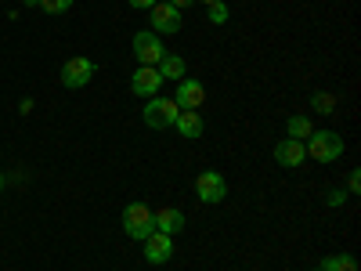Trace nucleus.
<instances>
[{
    "label": "nucleus",
    "instance_id": "f03ea898",
    "mask_svg": "<svg viewBox=\"0 0 361 271\" xmlns=\"http://www.w3.org/2000/svg\"><path fill=\"white\" fill-rule=\"evenodd\" d=\"M304 148H307V156L318 159V163H336L343 156L347 145H343V138L336 131H311V138L304 141Z\"/></svg>",
    "mask_w": 361,
    "mask_h": 271
},
{
    "label": "nucleus",
    "instance_id": "0eeeda50",
    "mask_svg": "<svg viewBox=\"0 0 361 271\" xmlns=\"http://www.w3.org/2000/svg\"><path fill=\"white\" fill-rule=\"evenodd\" d=\"M148 15H152V33L156 37H163V33L173 37V33H180V25H185V22H180V11L163 4V0H156V4L148 8Z\"/></svg>",
    "mask_w": 361,
    "mask_h": 271
},
{
    "label": "nucleus",
    "instance_id": "5701e85b",
    "mask_svg": "<svg viewBox=\"0 0 361 271\" xmlns=\"http://www.w3.org/2000/svg\"><path fill=\"white\" fill-rule=\"evenodd\" d=\"M166 4H170V8H177V11H185V8H192V4H195V0H166Z\"/></svg>",
    "mask_w": 361,
    "mask_h": 271
},
{
    "label": "nucleus",
    "instance_id": "f3484780",
    "mask_svg": "<svg viewBox=\"0 0 361 271\" xmlns=\"http://www.w3.org/2000/svg\"><path fill=\"white\" fill-rule=\"evenodd\" d=\"M336 95H329V90H314V95H311V109L314 112H322V116H333L336 112Z\"/></svg>",
    "mask_w": 361,
    "mask_h": 271
},
{
    "label": "nucleus",
    "instance_id": "393cba45",
    "mask_svg": "<svg viewBox=\"0 0 361 271\" xmlns=\"http://www.w3.org/2000/svg\"><path fill=\"white\" fill-rule=\"evenodd\" d=\"M202 4H217V0H202Z\"/></svg>",
    "mask_w": 361,
    "mask_h": 271
},
{
    "label": "nucleus",
    "instance_id": "b1692460",
    "mask_svg": "<svg viewBox=\"0 0 361 271\" xmlns=\"http://www.w3.org/2000/svg\"><path fill=\"white\" fill-rule=\"evenodd\" d=\"M22 4H25V8H40V0H22Z\"/></svg>",
    "mask_w": 361,
    "mask_h": 271
},
{
    "label": "nucleus",
    "instance_id": "423d86ee",
    "mask_svg": "<svg viewBox=\"0 0 361 271\" xmlns=\"http://www.w3.org/2000/svg\"><path fill=\"white\" fill-rule=\"evenodd\" d=\"M130 47H134L137 66H159V58L166 54V51H163V40L152 33V29H141V33H134Z\"/></svg>",
    "mask_w": 361,
    "mask_h": 271
},
{
    "label": "nucleus",
    "instance_id": "4468645a",
    "mask_svg": "<svg viewBox=\"0 0 361 271\" xmlns=\"http://www.w3.org/2000/svg\"><path fill=\"white\" fill-rule=\"evenodd\" d=\"M156 69H159L163 80H185V76H188V62H185L180 54H163Z\"/></svg>",
    "mask_w": 361,
    "mask_h": 271
},
{
    "label": "nucleus",
    "instance_id": "a211bd4d",
    "mask_svg": "<svg viewBox=\"0 0 361 271\" xmlns=\"http://www.w3.org/2000/svg\"><path fill=\"white\" fill-rule=\"evenodd\" d=\"M206 18L214 22V25H224V22L231 18V11H228L224 0H217V4H206Z\"/></svg>",
    "mask_w": 361,
    "mask_h": 271
},
{
    "label": "nucleus",
    "instance_id": "dca6fc26",
    "mask_svg": "<svg viewBox=\"0 0 361 271\" xmlns=\"http://www.w3.org/2000/svg\"><path fill=\"white\" fill-rule=\"evenodd\" d=\"M318 267L322 271H357V260L350 253H329V257H322Z\"/></svg>",
    "mask_w": 361,
    "mask_h": 271
},
{
    "label": "nucleus",
    "instance_id": "20e7f679",
    "mask_svg": "<svg viewBox=\"0 0 361 271\" xmlns=\"http://www.w3.org/2000/svg\"><path fill=\"white\" fill-rule=\"evenodd\" d=\"M195 195H199V203H206V206L224 203V195H228L224 174H221V170H202V174L195 177Z\"/></svg>",
    "mask_w": 361,
    "mask_h": 271
},
{
    "label": "nucleus",
    "instance_id": "6ab92c4d",
    "mask_svg": "<svg viewBox=\"0 0 361 271\" xmlns=\"http://www.w3.org/2000/svg\"><path fill=\"white\" fill-rule=\"evenodd\" d=\"M40 8H44L47 15H66V11L73 8V0H40Z\"/></svg>",
    "mask_w": 361,
    "mask_h": 271
},
{
    "label": "nucleus",
    "instance_id": "2eb2a0df",
    "mask_svg": "<svg viewBox=\"0 0 361 271\" xmlns=\"http://www.w3.org/2000/svg\"><path fill=\"white\" fill-rule=\"evenodd\" d=\"M311 131H314V124H311L307 116H289V119H286V138L307 141V138H311Z\"/></svg>",
    "mask_w": 361,
    "mask_h": 271
},
{
    "label": "nucleus",
    "instance_id": "39448f33",
    "mask_svg": "<svg viewBox=\"0 0 361 271\" xmlns=\"http://www.w3.org/2000/svg\"><path fill=\"white\" fill-rule=\"evenodd\" d=\"M94 73H98V66L90 62V58H83V54H76V58H69V62L62 66V87L66 90H80V87H87L90 80H94Z\"/></svg>",
    "mask_w": 361,
    "mask_h": 271
},
{
    "label": "nucleus",
    "instance_id": "4be33fe9",
    "mask_svg": "<svg viewBox=\"0 0 361 271\" xmlns=\"http://www.w3.org/2000/svg\"><path fill=\"white\" fill-rule=\"evenodd\" d=\"M127 4H130L134 11H148V8H152V4H156V0H127Z\"/></svg>",
    "mask_w": 361,
    "mask_h": 271
},
{
    "label": "nucleus",
    "instance_id": "f257e3e1",
    "mask_svg": "<svg viewBox=\"0 0 361 271\" xmlns=\"http://www.w3.org/2000/svg\"><path fill=\"white\" fill-rule=\"evenodd\" d=\"M152 214H156V210L148 203H127L123 206V231H127V239L145 243V239L156 231V217Z\"/></svg>",
    "mask_w": 361,
    "mask_h": 271
},
{
    "label": "nucleus",
    "instance_id": "a878e982",
    "mask_svg": "<svg viewBox=\"0 0 361 271\" xmlns=\"http://www.w3.org/2000/svg\"><path fill=\"white\" fill-rule=\"evenodd\" d=\"M0 188H4V174H0Z\"/></svg>",
    "mask_w": 361,
    "mask_h": 271
},
{
    "label": "nucleus",
    "instance_id": "412c9836",
    "mask_svg": "<svg viewBox=\"0 0 361 271\" xmlns=\"http://www.w3.org/2000/svg\"><path fill=\"white\" fill-rule=\"evenodd\" d=\"M357 188H361V174L354 170V174L347 177V192H350V195H357Z\"/></svg>",
    "mask_w": 361,
    "mask_h": 271
},
{
    "label": "nucleus",
    "instance_id": "7ed1b4c3",
    "mask_svg": "<svg viewBox=\"0 0 361 271\" xmlns=\"http://www.w3.org/2000/svg\"><path fill=\"white\" fill-rule=\"evenodd\" d=\"M177 116H180V109H177V102L173 98H148V105L141 109V119H145V127H152V131H166V127H173L177 124Z\"/></svg>",
    "mask_w": 361,
    "mask_h": 271
},
{
    "label": "nucleus",
    "instance_id": "9d476101",
    "mask_svg": "<svg viewBox=\"0 0 361 271\" xmlns=\"http://www.w3.org/2000/svg\"><path fill=\"white\" fill-rule=\"evenodd\" d=\"M141 246H145V260H148V264H166V260L173 257V235L152 231Z\"/></svg>",
    "mask_w": 361,
    "mask_h": 271
},
{
    "label": "nucleus",
    "instance_id": "1a4fd4ad",
    "mask_svg": "<svg viewBox=\"0 0 361 271\" xmlns=\"http://www.w3.org/2000/svg\"><path fill=\"white\" fill-rule=\"evenodd\" d=\"M173 102H177V109H199L202 102H206V87H202V80H177V90H173Z\"/></svg>",
    "mask_w": 361,
    "mask_h": 271
},
{
    "label": "nucleus",
    "instance_id": "aec40b11",
    "mask_svg": "<svg viewBox=\"0 0 361 271\" xmlns=\"http://www.w3.org/2000/svg\"><path fill=\"white\" fill-rule=\"evenodd\" d=\"M329 206H343L347 203V192H340V188H333V192H329V199H325Z\"/></svg>",
    "mask_w": 361,
    "mask_h": 271
},
{
    "label": "nucleus",
    "instance_id": "ddd939ff",
    "mask_svg": "<svg viewBox=\"0 0 361 271\" xmlns=\"http://www.w3.org/2000/svg\"><path fill=\"white\" fill-rule=\"evenodd\" d=\"M173 131H177L180 138H188V141L202 138V116H199V109H180V116H177Z\"/></svg>",
    "mask_w": 361,
    "mask_h": 271
},
{
    "label": "nucleus",
    "instance_id": "f8f14e48",
    "mask_svg": "<svg viewBox=\"0 0 361 271\" xmlns=\"http://www.w3.org/2000/svg\"><path fill=\"white\" fill-rule=\"evenodd\" d=\"M156 231H163V235H180V231H185V214H180V210L177 206H163V210H156Z\"/></svg>",
    "mask_w": 361,
    "mask_h": 271
},
{
    "label": "nucleus",
    "instance_id": "bb28decb",
    "mask_svg": "<svg viewBox=\"0 0 361 271\" xmlns=\"http://www.w3.org/2000/svg\"><path fill=\"white\" fill-rule=\"evenodd\" d=\"M311 271H322V267H311Z\"/></svg>",
    "mask_w": 361,
    "mask_h": 271
},
{
    "label": "nucleus",
    "instance_id": "6e6552de",
    "mask_svg": "<svg viewBox=\"0 0 361 271\" xmlns=\"http://www.w3.org/2000/svg\"><path fill=\"white\" fill-rule=\"evenodd\" d=\"M159 87H163V76L156 66H137V73L130 76V95L137 98H156Z\"/></svg>",
    "mask_w": 361,
    "mask_h": 271
},
{
    "label": "nucleus",
    "instance_id": "9b49d317",
    "mask_svg": "<svg viewBox=\"0 0 361 271\" xmlns=\"http://www.w3.org/2000/svg\"><path fill=\"white\" fill-rule=\"evenodd\" d=\"M304 159H307L304 141H296V138H282V141L275 145V163H282V167H300Z\"/></svg>",
    "mask_w": 361,
    "mask_h": 271
}]
</instances>
